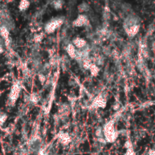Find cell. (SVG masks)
<instances>
[{
	"label": "cell",
	"instance_id": "6da1fadb",
	"mask_svg": "<svg viewBox=\"0 0 155 155\" xmlns=\"http://www.w3.org/2000/svg\"><path fill=\"white\" fill-rule=\"evenodd\" d=\"M114 124H115L114 120H110L107 121L102 127L103 136L106 142L114 143L116 142V140L118 138L119 132L116 130Z\"/></svg>",
	"mask_w": 155,
	"mask_h": 155
},
{
	"label": "cell",
	"instance_id": "7a4b0ae2",
	"mask_svg": "<svg viewBox=\"0 0 155 155\" xmlns=\"http://www.w3.org/2000/svg\"><path fill=\"white\" fill-rule=\"evenodd\" d=\"M64 22V19L63 18H52L51 20L45 24L44 30L46 33L51 34L55 33L58 28H60Z\"/></svg>",
	"mask_w": 155,
	"mask_h": 155
},
{
	"label": "cell",
	"instance_id": "3957f363",
	"mask_svg": "<svg viewBox=\"0 0 155 155\" xmlns=\"http://www.w3.org/2000/svg\"><path fill=\"white\" fill-rule=\"evenodd\" d=\"M20 92H21V83L18 81H16L12 85L9 95V99L11 105H14L15 104V102L19 98Z\"/></svg>",
	"mask_w": 155,
	"mask_h": 155
},
{
	"label": "cell",
	"instance_id": "277c9868",
	"mask_svg": "<svg viewBox=\"0 0 155 155\" xmlns=\"http://www.w3.org/2000/svg\"><path fill=\"white\" fill-rule=\"evenodd\" d=\"M106 98H105V97H103L101 94H100L93 99V101H92L89 106V108L90 109H98V108L104 109L106 107Z\"/></svg>",
	"mask_w": 155,
	"mask_h": 155
},
{
	"label": "cell",
	"instance_id": "5b68a950",
	"mask_svg": "<svg viewBox=\"0 0 155 155\" xmlns=\"http://www.w3.org/2000/svg\"><path fill=\"white\" fill-rule=\"evenodd\" d=\"M90 24L88 17L84 14H79L75 19L73 20L72 25L76 27H86Z\"/></svg>",
	"mask_w": 155,
	"mask_h": 155
},
{
	"label": "cell",
	"instance_id": "8992f818",
	"mask_svg": "<svg viewBox=\"0 0 155 155\" xmlns=\"http://www.w3.org/2000/svg\"><path fill=\"white\" fill-rule=\"evenodd\" d=\"M140 27H141L140 24H133V25L128 26V27H125L124 30H125L126 34L129 38H133L139 32Z\"/></svg>",
	"mask_w": 155,
	"mask_h": 155
},
{
	"label": "cell",
	"instance_id": "52a82bcc",
	"mask_svg": "<svg viewBox=\"0 0 155 155\" xmlns=\"http://www.w3.org/2000/svg\"><path fill=\"white\" fill-rule=\"evenodd\" d=\"M71 43L74 46V47L77 50H81V49H85V48L87 47L88 45L87 42H86V39L82 38V37H79V36L75 37L74 39H73Z\"/></svg>",
	"mask_w": 155,
	"mask_h": 155
},
{
	"label": "cell",
	"instance_id": "ba28073f",
	"mask_svg": "<svg viewBox=\"0 0 155 155\" xmlns=\"http://www.w3.org/2000/svg\"><path fill=\"white\" fill-rule=\"evenodd\" d=\"M57 137H58V142L64 145H68L71 142V137L68 132H59Z\"/></svg>",
	"mask_w": 155,
	"mask_h": 155
},
{
	"label": "cell",
	"instance_id": "9c48e42d",
	"mask_svg": "<svg viewBox=\"0 0 155 155\" xmlns=\"http://www.w3.org/2000/svg\"><path fill=\"white\" fill-rule=\"evenodd\" d=\"M65 49H66V51H67L68 56L70 58H73V59H76L77 53V49L74 47V46L71 42L68 43Z\"/></svg>",
	"mask_w": 155,
	"mask_h": 155
},
{
	"label": "cell",
	"instance_id": "30bf717a",
	"mask_svg": "<svg viewBox=\"0 0 155 155\" xmlns=\"http://www.w3.org/2000/svg\"><path fill=\"white\" fill-rule=\"evenodd\" d=\"M88 70L90 71V73L92 77H97L98 75L99 74L100 72V68L96 65L94 63H92V64L90 65V67L88 68Z\"/></svg>",
	"mask_w": 155,
	"mask_h": 155
},
{
	"label": "cell",
	"instance_id": "8fae6325",
	"mask_svg": "<svg viewBox=\"0 0 155 155\" xmlns=\"http://www.w3.org/2000/svg\"><path fill=\"white\" fill-rule=\"evenodd\" d=\"M30 5V2L27 0H22L20 1L18 5V9L20 11H24L29 7Z\"/></svg>",
	"mask_w": 155,
	"mask_h": 155
},
{
	"label": "cell",
	"instance_id": "7c38bea8",
	"mask_svg": "<svg viewBox=\"0 0 155 155\" xmlns=\"http://www.w3.org/2000/svg\"><path fill=\"white\" fill-rule=\"evenodd\" d=\"M39 101H40V98L37 93H32L28 96V101L31 102L32 104H34V105L38 104Z\"/></svg>",
	"mask_w": 155,
	"mask_h": 155
},
{
	"label": "cell",
	"instance_id": "4fadbf2b",
	"mask_svg": "<svg viewBox=\"0 0 155 155\" xmlns=\"http://www.w3.org/2000/svg\"><path fill=\"white\" fill-rule=\"evenodd\" d=\"M64 2L61 1V0H57V1H53L51 2V5L52 8H54L56 10H61L63 8V5H64Z\"/></svg>",
	"mask_w": 155,
	"mask_h": 155
},
{
	"label": "cell",
	"instance_id": "5bb4252c",
	"mask_svg": "<svg viewBox=\"0 0 155 155\" xmlns=\"http://www.w3.org/2000/svg\"><path fill=\"white\" fill-rule=\"evenodd\" d=\"M88 9H89V7L86 2H83L78 6V11L79 13H83V12L88 11Z\"/></svg>",
	"mask_w": 155,
	"mask_h": 155
},
{
	"label": "cell",
	"instance_id": "9a60e30c",
	"mask_svg": "<svg viewBox=\"0 0 155 155\" xmlns=\"http://www.w3.org/2000/svg\"><path fill=\"white\" fill-rule=\"evenodd\" d=\"M44 38V34L43 33H39V34H36L33 37V41L36 43L40 42Z\"/></svg>",
	"mask_w": 155,
	"mask_h": 155
},
{
	"label": "cell",
	"instance_id": "2e32d148",
	"mask_svg": "<svg viewBox=\"0 0 155 155\" xmlns=\"http://www.w3.org/2000/svg\"><path fill=\"white\" fill-rule=\"evenodd\" d=\"M1 33L2 35V36L5 39H9V30L6 29V27H2L1 28Z\"/></svg>",
	"mask_w": 155,
	"mask_h": 155
},
{
	"label": "cell",
	"instance_id": "e0dca14e",
	"mask_svg": "<svg viewBox=\"0 0 155 155\" xmlns=\"http://www.w3.org/2000/svg\"><path fill=\"white\" fill-rule=\"evenodd\" d=\"M125 155H136V153H135L132 147L126 148V153H125Z\"/></svg>",
	"mask_w": 155,
	"mask_h": 155
},
{
	"label": "cell",
	"instance_id": "ac0fdd59",
	"mask_svg": "<svg viewBox=\"0 0 155 155\" xmlns=\"http://www.w3.org/2000/svg\"><path fill=\"white\" fill-rule=\"evenodd\" d=\"M39 80L41 81V83H44V82L46 81V77H45L44 75H42V74H39Z\"/></svg>",
	"mask_w": 155,
	"mask_h": 155
},
{
	"label": "cell",
	"instance_id": "d6986e66",
	"mask_svg": "<svg viewBox=\"0 0 155 155\" xmlns=\"http://www.w3.org/2000/svg\"><path fill=\"white\" fill-rule=\"evenodd\" d=\"M149 155H155V150H150Z\"/></svg>",
	"mask_w": 155,
	"mask_h": 155
},
{
	"label": "cell",
	"instance_id": "ffe728a7",
	"mask_svg": "<svg viewBox=\"0 0 155 155\" xmlns=\"http://www.w3.org/2000/svg\"><path fill=\"white\" fill-rule=\"evenodd\" d=\"M2 51H3V49H2V48H1V47H0V53H2Z\"/></svg>",
	"mask_w": 155,
	"mask_h": 155
}]
</instances>
